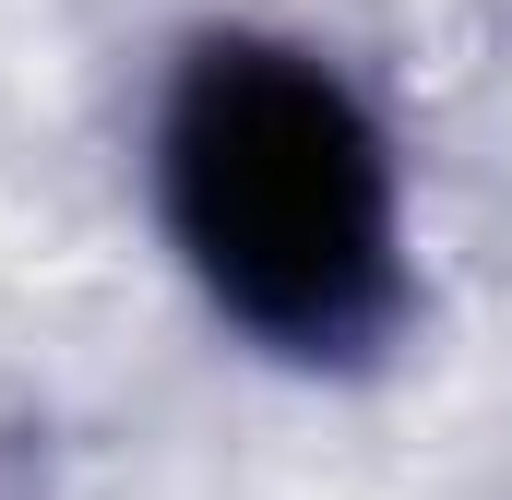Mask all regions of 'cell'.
<instances>
[{
    "instance_id": "1",
    "label": "cell",
    "mask_w": 512,
    "mask_h": 500,
    "mask_svg": "<svg viewBox=\"0 0 512 500\" xmlns=\"http://www.w3.org/2000/svg\"><path fill=\"white\" fill-rule=\"evenodd\" d=\"M155 215L262 358L358 370L405 322V191L370 96L251 24L179 48L155 108Z\"/></svg>"
}]
</instances>
